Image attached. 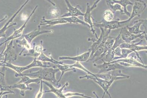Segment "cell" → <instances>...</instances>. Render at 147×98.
<instances>
[{
	"instance_id": "5",
	"label": "cell",
	"mask_w": 147,
	"mask_h": 98,
	"mask_svg": "<svg viewBox=\"0 0 147 98\" xmlns=\"http://www.w3.org/2000/svg\"><path fill=\"white\" fill-rule=\"evenodd\" d=\"M101 60L103 62V64H101L97 65L95 64H94V66L100 70L97 74L104 73V72H107L115 70H121V69L126 68V67L120 65L118 62H107L102 59Z\"/></svg>"
},
{
	"instance_id": "7",
	"label": "cell",
	"mask_w": 147,
	"mask_h": 98,
	"mask_svg": "<svg viewBox=\"0 0 147 98\" xmlns=\"http://www.w3.org/2000/svg\"><path fill=\"white\" fill-rule=\"evenodd\" d=\"M79 79H86L93 80L103 90H104V92L107 94L110 98H112L111 95L109 92V90L114 81H105V80L99 78L97 77H94L92 75H85V76H80L79 77Z\"/></svg>"
},
{
	"instance_id": "19",
	"label": "cell",
	"mask_w": 147,
	"mask_h": 98,
	"mask_svg": "<svg viewBox=\"0 0 147 98\" xmlns=\"http://www.w3.org/2000/svg\"><path fill=\"white\" fill-rule=\"evenodd\" d=\"M90 52L91 51L89 50L88 52H85L81 54L80 55H78V56H61L59 58V60H71L73 61H76V62H87L88 60L90 58Z\"/></svg>"
},
{
	"instance_id": "4",
	"label": "cell",
	"mask_w": 147,
	"mask_h": 98,
	"mask_svg": "<svg viewBox=\"0 0 147 98\" xmlns=\"http://www.w3.org/2000/svg\"><path fill=\"white\" fill-rule=\"evenodd\" d=\"M95 76L100 79L107 81H115L123 79H129V75H124L121 70H115L105 73L95 74Z\"/></svg>"
},
{
	"instance_id": "14",
	"label": "cell",
	"mask_w": 147,
	"mask_h": 98,
	"mask_svg": "<svg viewBox=\"0 0 147 98\" xmlns=\"http://www.w3.org/2000/svg\"><path fill=\"white\" fill-rule=\"evenodd\" d=\"M65 2L67 5L68 12L60 16L58 18L72 17V16L78 17V16H84V13H83L81 11V8L80 6L78 5L76 7H74L68 1H65Z\"/></svg>"
},
{
	"instance_id": "12",
	"label": "cell",
	"mask_w": 147,
	"mask_h": 98,
	"mask_svg": "<svg viewBox=\"0 0 147 98\" xmlns=\"http://www.w3.org/2000/svg\"><path fill=\"white\" fill-rule=\"evenodd\" d=\"M13 40L10 41L3 52L4 62L11 63L17 60L18 56L15 51V46L13 44Z\"/></svg>"
},
{
	"instance_id": "10",
	"label": "cell",
	"mask_w": 147,
	"mask_h": 98,
	"mask_svg": "<svg viewBox=\"0 0 147 98\" xmlns=\"http://www.w3.org/2000/svg\"><path fill=\"white\" fill-rule=\"evenodd\" d=\"M38 5L36 6L34 8L33 11L31 12V14H30L28 17H27V20L25 22V23H24V24L22 25L20 28L18 29L13 32V33L12 34L11 36H10L9 37L7 38V39L5 41H4V42L1 43L0 44V46H2L3 44H5L7 43V42L8 41H11V40H14L17 39V38H19L20 37H21L23 34L24 30L25 28H26V26H27L28 22H29V20L31 18V16L33 15L34 13L36 12V9L38 7Z\"/></svg>"
},
{
	"instance_id": "25",
	"label": "cell",
	"mask_w": 147,
	"mask_h": 98,
	"mask_svg": "<svg viewBox=\"0 0 147 98\" xmlns=\"http://www.w3.org/2000/svg\"><path fill=\"white\" fill-rule=\"evenodd\" d=\"M115 38L114 37L109 36L107 39V40L106 42H105V45H104L103 53L98 58L94 60V62H96L98 60L102 59V58H103L104 56L106 55L108 51L113 46L114 41H115Z\"/></svg>"
},
{
	"instance_id": "3",
	"label": "cell",
	"mask_w": 147,
	"mask_h": 98,
	"mask_svg": "<svg viewBox=\"0 0 147 98\" xmlns=\"http://www.w3.org/2000/svg\"><path fill=\"white\" fill-rule=\"evenodd\" d=\"M127 20L123 21H120V19H117L116 20H113L110 22H106L104 20L100 22H96V23H93V26L102 28L105 30H113L116 29L125 27L128 25Z\"/></svg>"
},
{
	"instance_id": "31",
	"label": "cell",
	"mask_w": 147,
	"mask_h": 98,
	"mask_svg": "<svg viewBox=\"0 0 147 98\" xmlns=\"http://www.w3.org/2000/svg\"><path fill=\"white\" fill-rule=\"evenodd\" d=\"M112 2L114 3H117L121 6L122 7H123V11L124 12V15H126L129 17L131 15V13L130 12H128L127 9V7L129 5H134V3L131 2L130 1H124V0H121V1H115V0H113Z\"/></svg>"
},
{
	"instance_id": "17",
	"label": "cell",
	"mask_w": 147,
	"mask_h": 98,
	"mask_svg": "<svg viewBox=\"0 0 147 98\" xmlns=\"http://www.w3.org/2000/svg\"><path fill=\"white\" fill-rule=\"evenodd\" d=\"M124 42H125L122 39L120 32L117 37L115 39L113 46L105 55V60H106L107 62H111L113 61L114 57H115L114 50Z\"/></svg>"
},
{
	"instance_id": "8",
	"label": "cell",
	"mask_w": 147,
	"mask_h": 98,
	"mask_svg": "<svg viewBox=\"0 0 147 98\" xmlns=\"http://www.w3.org/2000/svg\"><path fill=\"white\" fill-rule=\"evenodd\" d=\"M136 56H132L131 57H127L126 58L119 59L111 61L113 62H118L120 65L124 67H138L144 69L147 68L146 65L142 64L137 61Z\"/></svg>"
},
{
	"instance_id": "36",
	"label": "cell",
	"mask_w": 147,
	"mask_h": 98,
	"mask_svg": "<svg viewBox=\"0 0 147 98\" xmlns=\"http://www.w3.org/2000/svg\"><path fill=\"white\" fill-rule=\"evenodd\" d=\"M65 95L66 97L68 98L74 96H81L86 98H94L90 96H86L83 94L80 93H78L67 92L65 94Z\"/></svg>"
},
{
	"instance_id": "32",
	"label": "cell",
	"mask_w": 147,
	"mask_h": 98,
	"mask_svg": "<svg viewBox=\"0 0 147 98\" xmlns=\"http://www.w3.org/2000/svg\"><path fill=\"white\" fill-rule=\"evenodd\" d=\"M107 5L113 12L117 11H120L121 15H124L123 10L122 9L121 6L117 3H114L112 1H106Z\"/></svg>"
},
{
	"instance_id": "6",
	"label": "cell",
	"mask_w": 147,
	"mask_h": 98,
	"mask_svg": "<svg viewBox=\"0 0 147 98\" xmlns=\"http://www.w3.org/2000/svg\"><path fill=\"white\" fill-rule=\"evenodd\" d=\"M100 1H96L94 2L92 6H90L88 3H86V11L84 13V21L88 24L90 26V31L93 34L95 35L96 39H98V37L96 34V32L94 28L93 22H92V12L93 10L97 7V4Z\"/></svg>"
},
{
	"instance_id": "29",
	"label": "cell",
	"mask_w": 147,
	"mask_h": 98,
	"mask_svg": "<svg viewBox=\"0 0 147 98\" xmlns=\"http://www.w3.org/2000/svg\"><path fill=\"white\" fill-rule=\"evenodd\" d=\"M16 43L17 44L18 46L20 47L23 48V50L19 54L20 56L22 55V52L24 50H27L28 51L32 48V46L27 41V40L24 38L22 39L21 40H17L16 41Z\"/></svg>"
},
{
	"instance_id": "21",
	"label": "cell",
	"mask_w": 147,
	"mask_h": 98,
	"mask_svg": "<svg viewBox=\"0 0 147 98\" xmlns=\"http://www.w3.org/2000/svg\"><path fill=\"white\" fill-rule=\"evenodd\" d=\"M111 31V30L105 29V34H104L102 42L100 46H99L98 48L96 50V52L94 54L92 57L88 60L87 62L93 60L95 58H98L104 52V45H105V42H106L107 40V39L108 37H109V34L110 33Z\"/></svg>"
},
{
	"instance_id": "18",
	"label": "cell",
	"mask_w": 147,
	"mask_h": 98,
	"mask_svg": "<svg viewBox=\"0 0 147 98\" xmlns=\"http://www.w3.org/2000/svg\"><path fill=\"white\" fill-rule=\"evenodd\" d=\"M40 27H41V26L39 25L38 28L37 30H34L29 33L24 35V38L30 44H31L32 41L37 36L43 34L51 33L53 32V30H52L41 31L40 30Z\"/></svg>"
},
{
	"instance_id": "33",
	"label": "cell",
	"mask_w": 147,
	"mask_h": 98,
	"mask_svg": "<svg viewBox=\"0 0 147 98\" xmlns=\"http://www.w3.org/2000/svg\"><path fill=\"white\" fill-rule=\"evenodd\" d=\"M104 20L106 22H110L113 21L114 17V12L110 9H107L105 11L103 14Z\"/></svg>"
},
{
	"instance_id": "37",
	"label": "cell",
	"mask_w": 147,
	"mask_h": 98,
	"mask_svg": "<svg viewBox=\"0 0 147 98\" xmlns=\"http://www.w3.org/2000/svg\"><path fill=\"white\" fill-rule=\"evenodd\" d=\"M41 44L37 45V46H34V50L37 53L40 54L41 53L43 52L45 50L44 49L43 46H42V41H41Z\"/></svg>"
},
{
	"instance_id": "34",
	"label": "cell",
	"mask_w": 147,
	"mask_h": 98,
	"mask_svg": "<svg viewBox=\"0 0 147 98\" xmlns=\"http://www.w3.org/2000/svg\"><path fill=\"white\" fill-rule=\"evenodd\" d=\"M132 52H133V51L129 49H121V56L119 57H114L113 61L119 60V59L126 58L128 57V56Z\"/></svg>"
},
{
	"instance_id": "9",
	"label": "cell",
	"mask_w": 147,
	"mask_h": 98,
	"mask_svg": "<svg viewBox=\"0 0 147 98\" xmlns=\"http://www.w3.org/2000/svg\"><path fill=\"white\" fill-rule=\"evenodd\" d=\"M121 36L122 39L126 43H131L134 40L138 38L141 39L145 38L147 39V35L146 30L142 33L138 35H135L130 33L125 27L122 28L120 31Z\"/></svg>"
},
{
	"instance_id": "38",
	"label": "cell",
	"mask_w": 147,
	"mask_h": 98,
	"mask_svg": "<svg viewBox=\"0 0 147 98\" xmlns=\"http://www.w3.org/2000/svg\"><path fill=\"white\" fill-rule=\"evenodd\" d=\"M44 93L43 82H42V80H41V83H40V90H39L38 92L37 93V95H36L35 98H42Z\"/></svg>"
},
{
	"instance_id": "20",
	"label": "cell",
	"mask_w": 147,
	"mask_h": 98,
	"mask_svg": "<svg viewBox=\"0 0 147 98\" xmlns=\"http://www.w3.org/2000/svg\"><path fill=\"white\" fill-rule=\"evenodd\" d=\"M147 19H139L136 20L134 22V26L129 27V25L125 26L127 29L130 33L135 35H138L142 33L144 31L140 30V27L144 22H146Z\"/></svg>"
},
{
	"instance_id": "40",
	"label": "cell",
	"mask_w": 147,
	"mask_h": 98,
	"mask_svg": "<svg viewBox=\"0 0 147 98\" xmlns=\"http://www.w3.org/2000/svg\"><path fill=\"white\" fill-rule=\"evenodd\" d=\"M14 92L13 91H0V98H2V96L3 95H7V94H14Z\"/></svg>"
},
{
	"instance_id": "27",
	"label": "cell",
	"mask_w": 147,
	"mask_h": 98,
	"mask_svg": "<svg viewBox=\"0 0 147 98\" xmlns=\"http://www.w3.org/2000/svg\"><path fill=\"white\" fill-rule=\"evenodd\" d=\"M21 78L18 83H24L27 85L29 84L35 83L37 84H39L41 83V80L39 79H33L29 77L25 76V75H21L19 77Z\"/></svg>"
},
{
	"instance_id": "15",
	"label": "cell",
	"mask_w": 147,
	"mask_h": 98,
	"mask_svg": "<svg viewBox=\"0 0 147 98\" xmlns=\"http://www.w3.org/2000/svg\"><path fill=\"white\" fill-rule=\"evenodd\" d=\"M42 82L43 83L47 85L50 89L49 90L44 91V93L51 92L55 94L57 97V98H68L65 96V93L63 92V91L65 87L68 86V83L66 82L62 87L60 88H57L53 86L52 84L47 81H42Z\"/></svg>"
},
{
	"instance_id": "39",
	"label": "cell",
	"mask_w": 147,
	"mask_h": 98,
	"mask_svg": "<svg viewBox=\"0 0 147 98\" xmlns=\"http://www.w3.org/2000/svg\"><path fill=\"white\" fill-rule=\"evenodd\" d=\"M50 12L51 13V16H57L58 15H59V10L56 7L52 8L50 11Z\"/></svg>"
},
{
	"instance_id": "23",
	"label": "cell",
	"mask_w": 147,
	"mask_h": 98,
	"mask_svg": "<svg viewBox=\"0 0 147 98\" xmlns=\"http://www.w3.org/2000/svg\"><path fill=\"white\" fill-rule=\"evenodd\" d=\"M5 67H2V69L0 68V89L1 91H12L10 88V85H7L5 80Z\"/></svg>"
},
{
	"instance_id": "28",
	"label": "cell",
	"mask_w": 147,
	"mask_h": 98,
	"mask_svg": "<svg viewBox=\"0 0 147 98\" xmlns=\"http://www.w3.org/2000/svg\"><path fill=\"white\" fill-rule=\"evenodd\" d=\"M38 61L42 62H50L52 63L55 64L56 65L61 64L62 62H59L56 60H55L53 58L52 56H51L50 57H48L44 54L43 52L41 53L40 54L39 56L37 58H36Z\"/></svg>"
},
{
	"instance_id": "42",
	"label": "cell",
	"mask_w": 147,
	"mask_h": 98,
	"mask_svg": "<svg viewBox=\"0 0 147 98\" xmlns=\"http://www.w3.org/2000/svg\"><path fill=\"white\" fill-rule=\"evenodd\" d=\"M7 15H6L4 16V17L3 18H2V19H0V23H1V22H3V21H4L5 20L7 19Z\"/></svg>"
},
{
	"instance_id": "30",
	"label": "cell",
	"mask_w": 147,
	"mask_h": 98,
	"mask_svg": "<svg viewBox=\"0 0 147 98\" xmlns=\"http://www.w3.org/2000/svg\"><path fill=\"white\" fill-rule=\"evenodd\" d=\"M60 18L65 20L67 22V23L80 24L84 25V26H86L89 28H90V26L88 24L85 23L84 21L80 20L77 17L72 16V17H63V18Z\"/></svg>"
},
{
	"instance_id": "16",
	"label": "cell",
	"mask_w": 147,
	"mask_h": 98,
	"mask_svg": "<svg viewBox=\"0 0 147 98\" xmlns=\"http://www.w3.org/2000/svg\"><path fill=\"white\" fill-rule=\"evenodd\" d=\"M101 30V33H100V37L98 39L93 38H88V41H92L93 44L89 50L91 51L90 54L89 59L91 58L92 56H93L94 54L96 52V50L98 48L99 46H100L102 42L103 39L104 34H105V29L102 28H100Z\"/></svg>"
},
{
	"instance_id": "1",
	"label": "cell",
	"mask_w": 147,
	"mask_h": 98,
	"mask_svg": "<svg viewBox=\"0 0 147 98\" xmlns=\"http://www.w3.org/2000/svg\"><path fill=\"white\" fill-rule=\"evenodd\" d=\"M59 71L57 68L52 66L51 67L42 68V69L36 72L24 74L16 73L15 76L16 77H19L21 75H25L31 78L39 79L42 81L45 80L46 81H49L55 87L60 88L61 85L56 78V74Z\"/></svg>"
},
{
	"instance_id": "22",
	"label": "cell",
	"mask_w": 147,
	"mask_h": 98,
	"mask_svg": "<svg viewBox=\"0 0 147 98\" xmlns=\"http://www.w3.org/2000/svg\"><path fill=\"white\" fill-rule=\"evenodd\" d=\"M67 23L66 21L60 18H57L51 20H47L45 16L42 17L39 26H56V25L64 24Z\"/></svg>"
},
{
	"instance_id": "24",
	"label": "cell",
	"mask_w": 147,
	"mask_h": 98,
	"mask_svg": "<svg viewBox=\"0 0 147 98\" xmlns=\"http://www.w3.org/2000/svg\"><path fill=\"white\" fill-rule=\"evenodd\" d=\"M57 67L61 72V75H60L59 79L58 80V82L59 83L61 78L63 76L64 74L69 71H73L74 72H76V68H75V64L72 65L66 64L62 63L61 64L56 65Z\"/></svg>"
},
{
	"instance_id": "41",
	"label": "cell",
	"mask_w": 147,
	"mask_h": 98,
	"mask_svg": "<svg viewBox=\"0 0 147 98\" xmlns=\"http://www.w3.org/2000/svg\"><path fill=\"white\" fill-rule=\"evenodd\" d=\"M93 94H94V95H95V96L96 97V98H99L98 96V95H97V94H96V92H95V91H94L93 92ZM105 94H106L104 92L103 95L102 97V98H104V96H105Z\"/></svg>"
},
{
	"instance_id": "11",
	"label": "cell",
	"mask_w": 147,
	"mask_h": 98,
	"mask_svg": "<svg viewBox=\"0 0 147 98\" xmlns=\"http://www.w3.org/2000/svg\"><path fill=\"white\" fill-rule=\"evenodd\" d=\"M142 42L143 40H141L140 42L138 43L131 42V43H126L124 42L121 44L119 46V47L121 49H127L131 50L133 52L135 53L137 57L140 59L142 63L144 64L141 58L140 57L138 53V51H142V50H147V46H139Z\"/></svg>"
},
{
	"instance_id": "35",
	"label": "cell",
	"mask_w": 147,
	"mask_h": 98,
	"mask_svg": "<svg viewBox=\"0 0 147 98\" xmlns=\"http://www.w3.org/2000/svg\"><path fill=\"white\" fill-rule=\"evenodd\" d=\"M36 44L35 43H34L33 44V47L32 48L30 49V50H28V53L26 54H24L23 55V56H29L34 58H37L39 56L40 54L37 53V52L35 51L34 50V46Z\"/></svg>"
},
{
	"instance_id": "26",
	"label": "cell",
	"mask_w": 147,
	"mask_h": 98,
	"mask_svg": "<svg viewBox=\"0 0 147 98\" xmlns=\"http://www.w3.org/2000/svg\"><path fill=\"white\" fill-rule=\"evenodd\" d=\"M10 88L12 89H17L20 90V95L22 97H24L26 94L25 91H32V89L28 85H27L24 83H17L10 85Z\"/></svg>"
},
{
	"instance_id": "2",
	"label": "cell",
	"mask_w": 147,
	"mask_h": 98,
	"mask_svg": "<svg viewBox=\"0 0 147 98\" xmlns=\"http://www.w3.org/2000/svg\"><path fill=\"white\" fill-rule=\"evenodd\" d=\"M1 67H8L17 72L18 74H22L24 71L34 67H48L52 66L44 65L41 61H38L37 59H34L33 61L30 64L26 66H19L13 64L11 63L5 62L4 61L0 62Z\"/></svg>"
},
{
	"instance_id": "13",
	"label": "cell",
	"mask_w": 147,
	"mask_h": 98,
	"mask_svg": "<svg viewBox=\"0 0 147 98\" xmlns=\"http://www.w3.org/2000/svg\"><path fill=\"white\" fill-rule=\"evenodd\" d=\"M146 7V3L144 1H136L134 3L132 12L131 13L130 17L128 19H127L128 22H130L134 17L136 16H140Z\"/></svg>"
}]
</instances>
